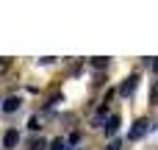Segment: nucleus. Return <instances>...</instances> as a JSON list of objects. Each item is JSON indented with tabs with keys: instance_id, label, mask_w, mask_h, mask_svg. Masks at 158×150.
Listing matches in <instances>:
<instances>
[{
	"instance_id": "nucleus-1",
	"label": "nucleus",
	"mask_w": 158,
	"mask_h": 150,
	"mask_svg": "<svg viewBox=\"0 0 158 150\" xmlns=\"http://www.w3.org/2000/svg\"><path fill=\"white\" fill-rule=\"evenodd\" d=\"M147 131H150V122H147V120H136L128 136H131V139H142V136H144Z\"/></svg>"
},
{
	"instance_id": "nucleus-2",
	"label": "nucleus",
	"mask_w": 158,
	"mask_h": 150,
	"mask_svg": "<svg viewBox=\"0 0 158 150\" xmlns=\"http://www.w3.org/2000/svg\"><path fill=\"white\" fill-rule=\"evenodd\" d=\"M136 84H139V75H131V78L119 86V95H122V97H131V95H133V89H136Z\"/></svg>"
},
{
	"instance_id": "nucleus-3",
	"label": "nucleus",
	"mask_w": 158,
	"mask_h": 150,
	"mask_svg": "<svg viewBox=\"0 0 158 150\" xmlns=\"http://www.w3.org/2000/svg\"><path fill=\"white\" fill-rule=\"evenodd\" d=\"M119 125H122V120H119L117 114H114V117H108V120H106V134H108V136H117Z\"/></svg>"
},
{
	"instance_id": "nucleus-4",
	"label": "nucleus",
	"mask_w": 158,
	"mask_h": 150,
	"mask_svg": "<svg viewBox=\"0 0 158 150\" xmlns=\"http://www.w3.org/2000/svg\"><path fill=\"white\" fill-rule=\"evenodd\" d=\"M19 103H22V100H19L17 95H11V97L3 103V111H6V114H11V111H17V109H19Z\"/></svg>"
},
{
	"instance_id": "nucleus-5",
	"label": "nucleus",
	"mask_w": 158,
	"mask_h": 150,
	"mask_svg": "<svg viewBox=\"0 0 158 150\" xmlns=\"http://www.w3.org/2000/svg\"><path fill=\"white\" fill-rule=\"evenodd\" d=\"M17 142H19V134H17V131H6V136H3V148L11 150Z\"/></svg>"
},
{
	"instance_id": "nucleus-6",
	"label": "nucleus",
	"mask_w": 158,
	"mask_h": 150,
	"mask_svg": "<svg viewBox=\"0 0 158 150\" xmlns=\"http://www.w3.org/2000/svg\"><path fill=\"white\" fill-rule=\"evenodd\" d=\"M44 148H47V142H44L42 136H36V139L28 142V150H44Z\"/></svg>"
},
{
	"instance_id": "nucleus-7",
	"label": "nucleus",
	"mask_w": 158,
	"mask_h": 150,
	"mask_svg": "<svg viewBox=\"0 0 158 150\" xmlns=\"http://www.w3.org/2000/svg\"><path fill=\"white\" fill-rule=\"evenodd\" d=\"M50 150H67V142H64V139H53Z\"/></svg>"
},
{
	"instance_id": "nucleus-8",
	"label": "nucleus",
	"mask_w": 158,
	"mask_h": 150,
	"mask_svg": "<svg viewBox=\"0 0 158 150\" xmlns=\"http://www.w3.org/2000/svg\"><path fill=\"white\" fill-rule=\"evenodd\" d=\"M150 103H158V81L153 84V89H150Z\"/></svg>"
},
{
	"instance_id": "nucleus-9",
	"label": "nucleus",
	"mask_w": 158,
	"mask_h": 150,
	"mask_svg": "<svg viewBox=\"0 0 158 150\" xmlns=\"http://www.w3.org/2000/svg\"><path fill=\"white\" fill-rule=\"evenodd\" d=\"M6 70H8V58H0V75H3Z\"/></svg>"
},
{
	"instance_id": "nucleus-10",
	"label": "nucleus",
	"mask_w": 158,
	"mask_h": 150,
	"mask_svg": "<svg viewBox=\"0 0 158 150\" xmlns=\"http://www.w3.org/2000/svg\"><path fill=\"white\" fill-rule=\"evenodd\" d=\"M106 150H119V142H111V145H108Z\"/></svg>"
},
{
	"instance_id": "nucleus-11",
	"label": "nucleus",
	"mask_w": 158,
	"mask_h": 150,
	"mask_svg": "<svg viewBox=\"0 0 158 150\" xmlns=\"http://www.w3.org/2000/svg\"><path fill=\"white\" fill-rule=\"evenodd\" d=\"M153 72H158V58H156V61H153Z\"/></svg>"
}]
</instances>
